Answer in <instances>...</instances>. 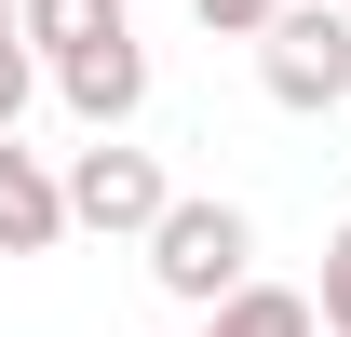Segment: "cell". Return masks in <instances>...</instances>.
Masks as SVG:
<instances>
[{"instance_id": "cell-8", "label": "cell", "mask_w": 351, "mask_h": 337, "mask_svg": "<svg viewBox=\"0 0 351 337\" xmlns=\"http://www.w3.org/2000/svg\"><path fill=\"white\" fill-rule=\"evenodd\" d=\"M311 310H324V337H351V229H324V284H311Z\"/></svg>"}, {"instance_id": "cell-5", "label": "cell", "mask_w": 351, "mask_h": 337, "mask_svg": "<svg viewBox=\"0 0 351 337\" xmlns=\"http://www.w3.org/2000/svg\"><path fill=\"white\" fill-rule=\"evenodd\" d=\"M54 243H68V175L14 149V122H0V256H54Z\"/></svg>"}, {"instance_id": "cell-6", "label": "cell", "mask_w": 351, "mask_h": 337, "mask_svg": "<svg viewBox=\"0 0 351 337\" xmlns=\"http://www.w3.org/2000/svg\"><path fill=\"white\" fill-rule=\"evenodd\" d=\"M203 337H324V310H311L298 284H257V270H243V284L203 310Z\"/></svg>"}, {"instance_id": "cell-4", "label": "cell", "mask_w": 351, "mask_h": 337, "mask_svg": "<svg viewBox=\"0 0 351 337\" xmlns=\"http://www.w3.org/2000/svg\"><path fill=\"white\" fill-rule=\"evenodd\" d=\"M54 95H68V108H82L95 135H122L135 108H149V41H135V27H108V41L54 54Z\"/></svg>"}, {"instance_id": "cell-2", "label": "cell", "mask_w": 351, "mask_h": 337, "mask_svg": "<svg viewBox=\"0 0 351 337\" xmlns=\"http://www.w3.org/2000/svg\"><path fill=\"white\" fill-rule=\"evenodd\" d=\"M257 82H270V108L338 122L351 108V0H284V14L257 27Z\"/></svg>"}, {"instance_id": "cell-7", "label": "cell", "mask_w": 351, "mask_h": 337, "mask_svg": "<svg viewBox=\"0 0 351 337\" xmlns=\"http://www.w3.org/2000/svg\"><path fill=\"white\" fill-rule=\"evenodd\" d=\"M14 27H27V54L54 68V54H82V41H108V27H135V14H122V0H14Z\"/></svg>"}, {"instance_id": "cell-9", "label": "cell", "mask_w": 351, "mask_h": 337, "mask_svg": "<svg viewBox=\"0 0 351 337\" xmlns=\"http://www.w3.org/2000/svg\"><path fill=\"white\" fill-rule=\"evenodd\" d=\"M27 95H41V54H27V27H0V122H27Z\"/></svg>"}, {"instance_id": "cell-10", "label": "cell", "mask_w": 351, "mask_h": 337, "mask_svg": "<svg viewBox=\"0 0 351 337\" xmlns=\"http://www.w3.org/2000/svg\"><path fill=\"white\" fill-rule=\"evenodd\" d=\"M189 14H203L217 41H257V27H270V14H284V0H189Z\"/></svg>"}, {"instance_id": "cell-1", "label": "cell", "mask_w": 351, "mask_h": 337, "mask_svg": "<svg viewBox=\"0 0 351 337\" xmlns=\"http://www.w3.org/2000/svg\"><path fill=\"white\" fill-rule=\"evenodd\" d=\"M243 270H257V216H243V203H217V189H176V203L149 216V284H162L176 310H217Z\"/></svg>"}, {"instance_id": "cell-3", "label": "cell", "mask_w": 351, "mask_h": 337, "mask_svg": "<svg viewBox=\"0 0 351 337\" xmlns=\"http://www.w3.org/2000/svg\"><path fill=\"white\" fill-rule=\"evenodd\" d=\"M176 203V175L149 162V149H122V135H95L82 162H68V229H108V243H149V216Z\"/></svg>"}]
</instances>
